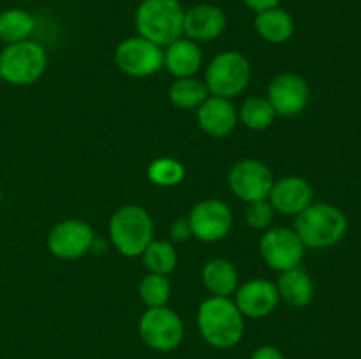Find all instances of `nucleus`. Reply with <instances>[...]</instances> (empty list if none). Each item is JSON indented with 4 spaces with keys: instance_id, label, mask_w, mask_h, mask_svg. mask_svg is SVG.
Instances as JSON below:
<instances>
[{
    "instance_id": "obj_1",
    "label": "nucleus",
    "mask_w": 361,
    "mask_h": 359,
    "mask_svg": "<svg viewBox=\"0 0 361 359\" xmlns=\"http://www.w3.org/2000/svg\"><path fill=\"white\" fill-rule=\"evenodd\" d=\"M349 222L341 208L328 203H312L296 215L295 232L309 248H328L348 234Z\"/></svg>"
},
{
    "instance_id": "obj_2",
    "label": "nucleus",
    "mask_w": 361,
    "mask_h": 359,
    "mask_svg": "<svg viewBox=\"0 0 361 359\" xmlns=\"http://www.w3.org/2000/svg\"><path fill=\"white\" fill-rule=\"evenodd\" d=\"M197 326L210 345L229 348L243 336V315L235 301L222 296L204 299L197 312Z\"/></svg>"
},
{
    "instance_id": "obj_3",
    "label": "nucleus",
    "mask_w": 361,
    "mask_h": 359,
    "mask_svg": "<svg viewBox=\"0 0 361 359\" xmlns=\"http://www.w3.org/2000/svg\"><path fill=\"white\" fill-rule=\"evenodd\" d=\"M185 9L180 0H143L136 9L140 37L157 46H169L183 35Z\"/></svg>"
},
{
    "instance_id": "obj_4",
    "label": "nucleus",
    "mask_w": 361,
    "mask_h": 359,
    "mask_svg": "<svg viewBox=\"0 0 361 359\" xmlns=\"http://www.w3.org/2000/svg\"><path fill=\"white\" fill-rule=\"evenodd\" d=\"M109 238L122 256H141L154 239V220L145 208L123 206L109 220Z\"/></svg>"
},
{
    "instance_id": "obj_5",
    "label": "nucleus",
    "mask_w": 361,
    "mask_h": 359,
    "mask_svg": "<svg viewBox=\"0 0 361 359\" xmlns=\"http://www.w3.org/2000/svg\"><path fill=\"white\" fill-rule=\"evenodd\" d=\"M46 65V49L30 39L7 44L0 53V77L18 87L39 81V77L44 74Z\"/></svg>"
},
{
    "instance_id": "obj_6",
    "label": "nucleus",
    "mask_w": 361,
    "mask_h": 359,
    "mask_svg": "<svg viewBox=\"0 0 361 359\" xmlns=\"http://www.w3.org/2000/svg\"><path fill=\"white\" fill-rule=\"evenodd\" d=\"M250 81V62L238 51L219 53L207 69V88L212 95L231 99Z\"/></svg>"
},
{
    "instance_id": "obj_7",
    "label": "nucleus",
    "mask_w": 361,
    "mask_h": 359,
    "mask_svg": "<svg viewBox=\"0 0 361 359\" xmlns=\"http://www.w3.org/2000/svg\"><path fill=\"white\" fill-rule=\"evenodd\" d=\"M140 334L148 347L169 352L183 340V322L168 306L148 308L140 320Z\"/></svg>"
},
{
    "instance_id": "obj_8",
    "label": "nucleus",
    "mask_w": 361,
    "mask_h": 359,
    "mask_svg": "<svg viewBox=\"0 0 361 359\" xmlns=\"http://www.w3.org/2000/svg\"><path fill=\"white\" fill-rule=\"evenodd\" d=\"M115 62L129 76H152L164 67V51L143 37H129L116 48Z\"/></svg>"
},
{
    "instance_id": "obj_9",
    "label": "nucleus",
    "mask_w": 361,
    "mask_h": 359,
    "mask_svg": "<svg viewBox=\"0 0 361 359\" xmlns=\"http://www.w3.org/2000/svg\"><path fill=\"white\" fill-rule=\"evenodd\" d=\"M305 248L302 239L295 232V229L275 227L270 229L267 234L261 238L259 252L263 256L264 263L275 271H288L300 266Z\"/></svg>"
},
{
    "instance_id": "obj_10",
    "label": "nucleus",
    "mask_w": 361,
    "mask_h": 359,
    "mask_svg": "<svg viewBox=\"0 0 361 359\" xmlns=\"http://www.w3.org/2000/svg\"><path fill=\"white\" fill-rule=\"evenodd\" d=\"M228 182L229 189L236 197L245 203H256V201H264L270 196L275 180L267 164L254 160V158H247V160L233 165Z\"/></svg>"
},
{
    "instance_id": "obj_11",
    "label": "nucleus",
    "mask_w": 361,
    "mask_h": 359,
    "mask_svg": "<svg viewBox=\"0 0 361 359\" xmlns=\"http://www.w3.org/2000/svg\"><path fill=\"white\" fill-rule=\"evenodd\" d=\"M192 236L207 243L226 238L233 225V213L228 204L219 199H207L197 203L189 215Z\"/></svg>"
},
{
    "instance_id": "obj_12",
    "label": "nucleus",
    "mask_w": 361,
    "mask_h": 359,
    "mask_svg": "<svg viewBox=\"0 0 361 359\" xmlns=\"http://www.w3.org/2000/svg\"><path fill=\"white\" fill-rule=\"evenodd\" d=\"M268 101L277 115L296 116L309 106L310 87L300 74H279L268 87Z\"/></svg>"
},
{
    "instance_id": "obj_13",
    "label": "nucleus",
    "mask_w": 361,
    "mask_h": 359,
    "mask_svg": "<svg viewBox=\"0 0 361 359\" xmlns=\"http://www.w3.org/2000/svg\"><path fill=\"white\" fill-rule=\"evenodd\" d=\"M94 239V231L87 222L63 220L49 231L48 248L60 259H76L92 248Z\"/></svg>"
},
{
    "instance_id": "obj_14",
    "label": "nucleus",
    "mask_w": 361,
    "mask_h": 359,
    "mask_svg": "<svg viewBox=\"0 0 361 359\" xmlns=\"http://www.w3.org/2000/svg\"><path fill=\"white\" fill-rule=\"evenodd\" d=\"M226 14L214 4H197L185 11L183 34L194 42H208L217 39L226 30Z\"/></svg>"
},
{
    "instance_id": "obj_15",
    "label": "nucleus",
    "mask_w": 361,
    "mask_h": 359,
    "mask_svg": "<svg viewBox=\"0 0 361 359\" xmlns=\"http://www.w3.org/2000/svg\"><path fill=\"white\" fill-rule=\"evenodd\" d=\"M270 204L284 215H298L314 201V189L305 178L286 176L274 182L270 190Z\"/></svg>"
},
{
    "instance_id": "obj_16",
    "label": "nucleus",
    "mask_w": 361,
    "mask_h": 359,
    "mask_svg": "<svg viewBox=\"0 0 361 359\" xmlns=\"http://www.w3.org/2000/svg\"><path fill=\"white\" fill-rule=\"evenodd\" d=\"M279 291L274 282L268 280H250L236 291V306L242 315L250 319H261L270 315L279 305Z\"/></svg>"
},
{
    "instance_id": "obj_17",
    "label": "nucleus",
    "mask_w": 361,
    "mask_h": 359,
    "mask_svg": "<svg viewBox=\"0 0 361 359\" xmlns=\"http://www.w3.org/2000/svg\"><path fill=\"white\" fill-rule=\"evenodd\" d=\"M197 122L212 137H226L236 127V109L229 99L212 95L197 108Z\"/></svg>"
},
{
    "instance_id": "obj_18",
    "label": "nucleus",
    "mask_w": 361,
    "mask_h": 359,
    "mask_svg": "<svg viewBox=\"0 0 361 359\" xmlns=\"http://www.w3.org/2000/svg\"><path fill=\"white\" fill-rule=\"evenodd\" d=\"M164 63L169 73L178 80L180 77H192L203 63V53H201L197 42L180 37L166 49Z\"/></svg>"
},
{
    "instance_id": "obj_19",
    "label": "nucleus",
    "mask_w": 361,
    "mask_h": 359,
    "mask_svg": "<svg viewBox=\"0 0 361 359\" xmlns=\"http://www.w3.org/2000/svg\"><path fill=\"white\" fill-rule=\"evenodd\" d=\"M279 298L284 299L289 306L303 308L314 299V282L302 266L282 271L277 284Z\"/></svg>"
},
{
    "instance_id": "obj_20",
    "label": "nucleus",
    "mask_w": 361,
    "mask_h": 359,
    "mask_svg": "<svg viewBox=\"0 0 361 359\" xmlns=\"http://www.w3.org/2000/svg\"><path fill=\"white\" fill-rule=\"evenodd\" d=\"M254 25H256L259 37L271 44L288 42L295 34V20L288 11L281 9L279 6L256 13Z\"/></svg>"
},
{
    "instance_id": "obj_21",
    "label": "nucleus",
    "mask_w": 361,
    "mask_h": 359,
    "mask_svg": "<svg viewBox=\"0 0 361 359\" xmlns=\"http://www.w3.org/2000/svg\"><path fill=\"white\" fill-rule=\"evenodd\" d=\"M203 284L214 296L229 298L238 285V271L229 260L214 259L203 267Z\"/></svg>"
},
{
    "instance_id": "obj_22",
    "label": "nucleus",
    "mask_w": 361,
    "mask_h": 359,
    "mask_svg": "<svg viewBox=\"0 0 361 359\" xmlns=\"http://www.w3.org/2000/svg\"><path fill=\"white\" fill-rule=\"evenodd\" d=\"M35 28V18L23 9H7L0 13V41L6 44L27 41Z\"/></svg>"
},
{
    "instance_id": "obj_23",
    "label": "nucleus",
    "mask_w": 361,
    "mask_h": 359,
    "mask_svg": "<svg viewBox=\"0 0 361 359\" xmlns=\"http://www.w3.org/2000/svg\"><path fill=\"white\" fill-rule=\"evenodd\" d=\"M169 99L180 109H197L208 99V88L194 77H180L169 88Z\"/></svg>"
},
{
    "instance_id": "obj_24",
    "label": "nucleus",
    "mask_w": 361,
    "mask_h": 359,
    "mask_svg": "<svg viewBox=\"0 0 361 359\" xmlns=\"http://www.w3.org/2000/svg\"><path fill=\"white\" fill-rule=\"evenodd\" d=\"M145 266L150 270V273L169 275L176 267L178 263V253L175 246L164 239H152L150 245L145 248Z\"/></svg>"
},
{
    "instance_id": "obj_25",
    "label": "nucleus",
    "mask_w": 361,
    "mask_h": 359,
    "mask_svg": "<svg viewBox=\"0 0 361 359\" xmlns=\"http://www.w3.org/2000/svg\"><path fill=\"white\" fill-rule=\"evenodd\" d=\"M274 106L270 104L268 99L263 97H249L240 108V118H242L243 125L249 127L252 130H264L271 127L275 122Z\"/></svg>"
},
{
    "instance_id": "obj_26",
    "label": "nucleus",
    "mask_w": 361,
    "mask_h": 359,
    "mask_svg": "<svg viewBox=\"0 0 361 359\" xmlns=\"http://www.w3.org/2000/svg\"><path fill=\"white\" fill-rule=\"evenodd\" d=\"M185 178V168L175 158L162 157L148 165V180L159 187H175Z\"/></svg>"
},
{
    "instance_id": "obj_27",
    "label": "nucleus",
    "mask_w": 361,
    "mask_h": 359,
    "mask_svg": "<svg viewBox=\"0 0 361 359\" xmlns=\"http://www.w3.org/2000/svg\"><path fill=\"white\" fill-rule=\"evenodd\" d=\"M140 296L148 308H157V306H166L169 296H171V285L164 275L148 273L141 280Z\"/></svg>"
},
{
    "instance_id": "obj_28",
    "label": "nucleus",
    "mask_w": 361,
    "mask_h": 359,
    "mask_svg": "<svg viewBox=\"0 0 361 359\" xmlns=\"http://www.w3.org/2000/svg\"><path fill=\"white\" fill-rule=\"evenodd\" d=\"M247 224L254 229H267L274 220V208L264 201H256V203H249V208L245 211Z\"/></svg>"
},
{
    "instance_id": "obj_29",
    "label": "nucleus",
    "mask_w": 361,
    "mask_h": 359,
    "mask_svg": "<svg viewBox=\"0 0 361 359\" xmlns=\"http://www.w3.org/2000/svg\"><path fill=\"white\" fill-rule=\"evenodd\" d=\"M190 234H192V232H190V225L187 218H180V220H176L175 224L171 225V236L176 241H185Z\"/></svg>"
},
{
    "instance_id": "obj_30",
    "label": "nucleus",
    "mask_w": 361,
    "mask_h": 359,
    "mask_svg": "<svg viewBox=\"0 0 361 359\" xmlns=\"http://www.w3.org/2000/svg\"><path fill=\"white\" fill-rule=\"evenodd\" d=\"M247 7L254 13H261V11L271 9V7H277L281 4V0H243Z\"/></svg>"
},
{
    "instance_id": "obj_31",
    "label": "nucleus",
    "mask_w": 361,
    "mask_h": 359,
    "mask_svg": "<svg viewBox=\"0 0 361 359\" xmlns=\"http://www.w3.org/2000/svg\"><path fill=\"white\" fill-rule=\"evenodd\" d=\"M250 359H286L275 347H259Z\"/></svg>"
},
{
    "instance_id": "obj_32",
    "label": "nucleus",
    "mask_w": 361,
    "mask_h": 359,
    "mask_svg": "<svg viewBox=\"0 0 361 359\" xmlns=\"http://www.w3.org/2000/svg\"><path fill=\"white\" fill-rule=\"evenodd\" d=\"M0 203H2V190H0Z\"/></svg>"
}]
</instances>
